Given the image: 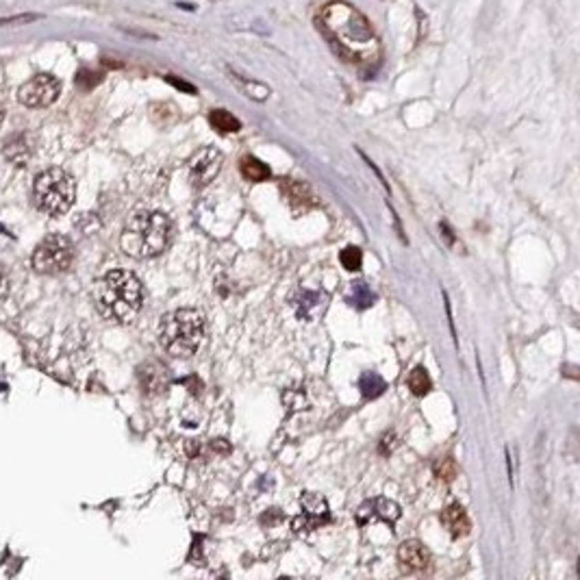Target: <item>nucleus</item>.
<instances>
[{
	"label": "nucleus",
	"instance_id": "9",
	"mask_svg": "<svg viewBox=\"0 0 580 580\" xmlns=\"http://www.w3.org/2000/svg\"><path fill=\"white\" fill-rule=\"evenodd\" d=\"M302 513L291 519L293 532H311L329 522V504L320 494H304L300 498Z\"/></svg>",
	"mask_w": 580,
	"mask_h": 580
},
{
	"label": "nucleus",
	"instance_id": "12",
	"mask_svg": "<svg viewBox=\"0 0 580 580\" xmlns=\"http://www.w3.org/2000/svg\"><path fill=\"white\" fill-rule=\"evenodd\" d=\"M326 307V296L318 291H300L298 298H293L296 316L300 320H316Z\"/></svg>",
	"mask_w": 580,
	"mask_h": 580
},
{
	"label": "nucleus",
	"instance_id": "6",
	"mask_svg": "<svg viewBox=\"0 0 580 580\" xmlns=\"http://www.w3.org/2000/svg\"><path fill=\"white\" fill-rule=\"evenodd\" d=\"M74 261V246L66 235H48L33 252V270L39 274H61Z\"/></svg>",
	"mask_w": 580,
	"mask_h": 580
},
{
	"label": "nucleus",
	"instance_id": "26",
	"mask_svg": "<svg viewBox=\"0 0 580 580\" xmlns=\"http://www.w3.org/2000/svg\"><path fill=\"white\" fill-rule=\"evenodd\" d=\"M7 291H9V280H7V276H5V272L0 270V302L5 300V296H7Z\"/></svg>",
	"mask_w": 580,
	"mask_h": 580
},
{
	"label": "nucleus",
	"instance_id": "17",
	"mask_svg": "<svg viewBox=\"0 0 580 580\" xmlns=\"http://www.w3.org/2000/svg\"><path fill=\"white\" fill-rule=\"evenodd\" d=\"M31 146L24 142V137H11L5 146V157L16 163V166H26L28 159H31Z\"/></svg>",
	"mask_w": 580,
	"mask_h": 580
},
{
	"label": "nucleus",
	"instance_id": "8",
	"mask_svg": "<svg viewBox=\"0 0 580 580\" xmlns=\"http://www.w3.org/2000/svg\"><path fill=\"white\" fill-rule=\"evenodd\" d=\"M222 163H224V155L218 148H200V151L189 159V181L193 187H206L213 178L220 174Z\"/></svg>",
	"mask_w": 580,
	"mask_h": 580
},
{
	"label": "nucleus",
	"instance_id": "5",
	"mask_svg": "<svg viewBox=\"0 0 580 580\" xmlns=\"http://www.w3.org/2000/svg\"><path fill=\"white\" fill-rule=\"evenodd\" d=\"M74 198H77V183L66 170L50 168L35 178L33 200L39 211L48 215H61L70 211Z\"/></svg>",
	"mask_w": 580,
	"mask_h": 580
},
{
	"label": "nucleus",
	"instance_id": "25",
	"mask_svg": "<svg viewBox=\"0 0 580 580\" xmlns=\"http://www.w3.org/2000/svg\"><path fill=\"white\" fill-rule=\"evenodd\" d=\"M166 81L168 83H172L174 87H178V89H183V92H187V94H196V89H193L189 83H185V81H178V79H174V77H166Z\"/></svg>",
	"mask_w": 580,
	"mask_h": 580
},
{
	"label": "nucleus",
	"instance_id": "19",
	"mask_svg": "<svg viewBox=\"0 0 580 580\" xmlns=\"http://www.w3.org/2000/svg\"><path fill=\"white\" fill-rule=\"evenodd\" d=\"M407 385H409L411 394H415V396H426L430 389H433V380H430L428 371L424 367H413L407 378Z\"/></svg>",
	"mask_w": 580,
	"mask_h": 580
},
{
	"label": "nucleus",
	"instance_id": "3",
	"mask_svg": "<svg viewBox=\"0 0 580 580\" xmlns=\"http://www.w3.org/2000/svg\"><path fill=\"white\" fill-rule=\"evenodd\" d=\"M172 222L159 211H139L130 215L120 237V246L133 259H153L168 248Z\"/></svg>",
	"mask_w": 580,
	"mask_h": 580
},
{
	"label": "nucleus",
	"instance_id": "18",
	"mask_svg": "<svg viewBox=\"0 0 580 580\" xmlns=\"http://www.w3.org/2000/svg\"><path fill=\"white\" fill-rule=\"evenodd\" d=\"M209 122L220 133H237L242 128V122L237 120L233 113H229L224 109H213L211 115H209Z\"/></svg>",
	"mask_w": 580,
	"mask_h": 580
},
{
	"label": "nucleus",
	"instance_id": "16",
	"mask_svg": "<svg viewBox=\"0 0 580 580\" xmlns=\"http://www.w3.org/2000/svg\"><path fill=\"white\" fill-rule=\"evenodd\" d=\"M346 300H348V304H350V307H354V309H367V307L374 304L376 293L369 289L367 282L356 280V282H352V285H350Z\"/></svg>",
	"mask_w": 580,
	"mask_h": 580
},
{
	"label": "nucleus",
	"instance_id": "7",
	"mask_svg": "<svg viewBox=\"0 0 580 580\" xmlns=\"http://www.w3.org/2000/svg\"><path fill=\"white\" fill-rule=\"evenodd\" d=\"M59 94H61V83H59L57 77H52V74H37V77L26 81L20 87L18 98L24 107L44 109V107H50L59 98Z\"/></svg>",
	"mask_w": 580,
	"mask_h": 580
},
{
	"label": "nucleus",
	"instance_id": "14",
	"mask_svg": "<svg viewBox=\"0 0 580 580\" xmlns=\"http://www.w3.org/2000/svg\"><path fill=\"white\" fill-rule=\"evenodd\" d=\"M139 378H142L144 392H148V394H161V392H166V387H168V371L159 363H148L146 367H142Z\"/></svg>",
	"mask_w": 580,
	"mask_h": 580
},
{
	"label": "nucleus",
	"instance_id": "24",
	"mask_svg": "<svg viewBox=\"0 0 580 580\" xmlns=\"http://www.w3.org/2000/svg\"><path fill=\"white\" fill-rule=\"evenodd\" d=\"M39 16H33V13H26V16H13V18H0V26H7V24H26V22H33Z\"/></svg>",
	"mask_w": 580,
	"mask_h": 580
},
{
	"label": "nucleus",
	"instance_id": "13",
	"mask_svg": "<svg viewBox=\"0 0 580 580\" xmlns=\"http://www.w3.org/2000/svg\"><path fill=\"white\" fill-rule=\"evenodd\" d=\"M441 524L448 528V532L452 537H465L470 532V517L465 513V509L461 504H450L448 509L441 513Z\"/></svg>",
	"mask_w": 580,
	"mask_h": 580
},
{
	"label": "nucleus",
	"instance_id": "1",
	"mask_svg": "<svg viewBox=\"0 0 580 580\" xmlns=\"http://www.w3.org/2000/svg\"><path fill=\"white\" fill-rule=\"evenodd\" d=\"M320 33L344 61L361 66L378 52V39L365 16L350 3L335 0L318 13Z\"/></svg>",
	"mask_w": 580,
	"mask_h": 580
},
{
	"label": "nucleus",
	"instance_id": "2",
	"mask_svg": "<svg viewBox=\"0 0 580 580\" xmlns=\"http://www.w3.org/2000/svg\"><path fill=\"white\" fill-rule=\"evenodd\" d=\"M94 302L98 313L105 320L126 324L142 311L144 304L142 280L133 272L113 270L96 280Z\"/></svg>",
	"mask_w": 580,
	"mask_h": 580
},
{
	"label": "nucleus",
	"instance_id": "21",
	"mask_svg": "<svg viewBox=\"0 0 580 580\" xmlns=\"http://www.w3.org/2000/svg\"><path fill=\"white\" fill-rule=\"evenodd\" d=\"M339 261H341V265H344L348 272H356V270H361L363 252H361V248H356V246H348V248L341 250Z\"/></svg>",
	"mask_w": 580,
	"mask_h": 580
},
{
	"label": "nucleus",
	"instance_id": "23",
	"mask_svg": "<svg viewBox=\"0 0 580 580\" xmlns=\"http://www.w3.org/2000/svg\"><path fill=\"white\" fill-rule=\"evenodd\" d=\"M102 81V74L100 72H94V70H81L79 72V77H77V83L83 87V89H89V87H94Z\"/></svg>",
	"mask_w": 580,
	"mask_h": 580
},
{
	"label": "nucleus",
	"instance_id": "11",
	"mask_svg": "<svg viewBox=\"0 0 580 580\" xmlns=\"http://www.w3.org/2000/svg\"><path fill=\"white\" fill-rule=\"evenodd\" d=\"M398 563L405 572H424L430 565V552L418 539H409L398 548Z\"/></svg>",
	"mask_w": 580,
	"mask_h": 580
},
{
	"label": "nucleus",
	"instance_id": "10",
	"mask_svg": "<svg viewBox=\"0 0 580 580\" xmlns=\"http://www.w3.org/2000/svg\"><path fill=\"white\" fill-rule=\"evenodd\" d=\"M400 515H403V511H400V507L389 500V498H371V500H365L359 509H356V522L359 524H369V522H385V524H389L394 526Z\"/></svg>",
	"mask_w": 580,
	"mask_h": 580
},
{
	"label": "nucleus",
	"instance_id": "20",
	"mask_svg": "<svg viewBox=\"0 0 580 580\" xmlns=\"http://www.w3.org/2000/svg\"><path fill=\"white\" fill-rule=\"evenodd\" d=\"M385 387L387 385H385L383 376L376 374V371H365L359 380V389H361L363 398H378L385 392Z\"/></svg>",
	"mask_w": 580,
	"mask_h": 580
},
{
	"label": "nucleus",
	"instance_id": "15",
	"mask_svg": "<svg viewBox=\"0 0 580 580\" xmlns=\"http://www.w3.org/2000/svg\"><path fill=\"white\" fill-rule=\"evenodd\" d=\"M240 172H242V176L246 178V181H250V183H263V181H267V178L272 176L270 168H267L261 159L252 157V155H246L240 161Z\"/></svg>",
	"mask_w": 580,
	"mask_h": 580
},
{
	"label": "nucleus",
	"instance_id": "4",
	"mask_svg": "<svg viewBox=\"0 0 580 580\" xmlns=\"http://www.w3.org/2000/svg\"><path fill=\"white\" fill-rule=\"evenodd\" d=\"M206 335L204 316L196 309H176L161 318L159 341L163 350L176 359H189L196 354Z\"/></svg>",
	"mask_w": 580,
	"mask_h": 580
},
{
	"label": "nucleus",
	"instance_id": "22",
	"mask_svg": "<svg viewBox=\"0 0 580 580\" xmlns=\"http://www.w3.org/2000/svg\"><path fill=\"white\" fill-rule=\"evenodd\" d=\"M433 472L439 481L443 483H450L454 481V476H456V463H454V458L452 456H441L435 461V465H433Z\"/></svg>",
	"mask_w": 580,
	"mask_h": 580
}]
</instances>
